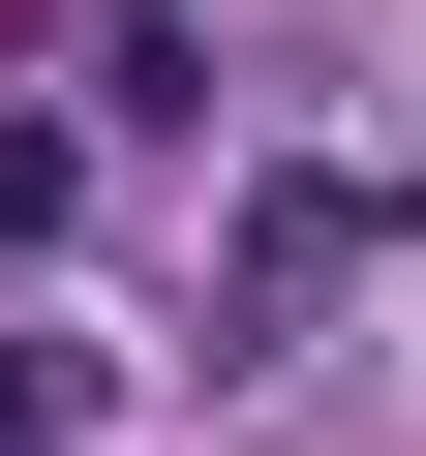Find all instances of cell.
Returning <instances> with one entry per match:
<instances>
[{
  "mask_svg": "<svg viewBox=\"0 0 426 456\" xmlns=\"http://www.w3.org/2000/svg\"><path fill=\"white\" fill-rule=\"evenodd\" d=\"M31 244H61V122H0V274H31Z\"/></svg>",
  "mask_w": 426,
  "mask_h": 456,
  "instance_id": "obj_3",
  "label": "cell"
},
{
  "mask_svg": "<svg viewBox=\"0 0 426 456\" xmlns=\"http://www.w3.org/2000/svg\"><path fill=\"white\" fill-rule=\"evenodd\" d=\"M396 213H426L396 152H305V183H244V244H213V335H305V305H365V274H396Z\"/></svg>",
  "mask_w": 426,
  "mask_h": 456,
  "instance_id": "obj_1",
  "label": "cell"
},
{
  "mask_svg": "<svg viewBox=\"0 0 426 456\" xmlns=\"http://www.w3.org/2000/svg\"><path fill=\"white\" fill-rule=\"evenodd\" d=\"M61 426H92V365H61V335H0V456H61Z\"/></svg>",
  "mask_w": 426,
  "mask_h": 456,
  "instance_id": "obj_2",
  "label": "cell"
}]
</instances>
